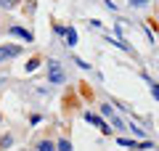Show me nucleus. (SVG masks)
Returning <instances> with one entry per match:
<instances>
[{
    "label": "nucleus",
    "mask_w": 159,
    "mask_h": 151,
    "mask_svg": "<svg viewBox=\"0 0 159 151\" xmlns=\"http://www.w3.org/2000/svg\"><path fill=\"white\" fill-rule=\"evenodd\" d=\"M19 53H21V45H0V61L16 58Z\"/></svg>",
    "instance_id": "20e7f679"
},
{
    "label": "nucleus",
    "mask_w": 159,
    "mask_h": 151,
    "mask_svg": "<svg viewBox=\"0 0 159 151\" xmlns=\"http://www.w3.org/2000/svg\"><path fill=\"white\" fill-rule=\"evenodd\" d=\"M29 122H32V125H40V122H43V117H40V114H32V117H29Z\"/></svg>",
    "instance_id": "dca6fc26"
},
{
    "label": "nucleus",
    "mask_w": 159,
    "mask_h": 151,
    "mask_svg": "<svg viewBox=\"0 0 159 151\" xmlns=\"http://www.w3.org/2000/svg\"><path fill=\"white\" fill-rule=\"evenodd\" d=\"M64 40H66L69 48H74V45H77V32H74V27H64Z\"/></svg>",
    "instance_id": "39448f33"
},
{
    "label": "nucleus",
    "mask_w": 159,
    "mask_h": 151,
    "mask_svg": "<svg viewBox=\"0 0 159 151\" xmlns=\"http://www.w3.org/2000/svg\"><path fill=\"white\" fill-rule=\"evenodd\" d=\"M37 66H40V58H29V61H27V66H24V69H27V72H34Z\"/></svg>",
    "instance_id": "ddd939ff"
},
{
    "label": "nucleus",
    "mask_w": 159,
    "mask_h": 151,
    "mask_svg": "<svg viewBox=\"0 0 159 151\" xmlns=\"http://www.w3.org/2000/svg\"><path fill=\"white\" fill-rule=\"evenodd\" d=\"M19 3H21V0H0V8H3V11H11V8H16Z\"/></svg>",
    "instance_id": "6e6552de"
},
{
    "label": "nucleus",
    "mask_w": 159,
    "mask_h": 151,
    "mask_svg": "<svg viewBox=\"0 0 159 151\" xmlns=\"http://www.w3.org/2000/svg\"><path fill=\"white\" fill-rule=\"evenodd\" d=\"M141 77H143V80H146V82H148V90H151V95H154V101H157V103H159V82H154V80L148 77L146 72H143Z\"/></svg>",
    "instance_id": "423d86ee"
},
{
    "label": "nucleus",
    "mask_w": 159,
    "mask_h": 151,
    "mask_svg": "<svg viewBox=\"0 0 159 151\" xmlns=\"http://www.w3.org/2000/svg\"><path fill=\"white\" fill-rule=\"evenodd\" d=\"M127 3H130V8H146L151 0H127Z\"/></svg>",
    "instance_id": "9b49d317"
},
{
    "label": "nucleus",
    "mask_w": 159,
    "mask_h": 151,
    "mask_svg": "<svg viewBox=\"0 0 159 151\" xmlns=\"http://www.w3.org/2000/svg\"><path fill=\"white\" fill-rule=\"evenodd\" d=\"M37 151H56V143L53 140H48V138H43V140H37V146H34Z\"/></svg>",
    "instance_id": "0eeeda50"
},
{
    "label": "nucleus",
    "mask_w": 159,
    "mask_h": 151,
    "mask_svg": "<svg viewBox=\"0 0 159 151\" xmlns=\"http://www.w3.org/2000/svg\"><path fill=\"white\" fill-rule=\"evenodd\" d=\"M64 80H66V74H64L61 64H58L56 58H48V82L51 85H61Z\"/></svg>",
    "instance_id": "f257e3e1"
},
{
    "label": "nucleus",
    "mask_w": 159,
    "mask_h": 151,
    "mask_svg": "<svg viewBox=\"0 0 159 151\" xmlns=\"http://www.w3.org/2000/svg\"><path fill=\"white\" fill-rule=\"evenodd\" d=\"M109 119H111V125H114V127H117V130H125V122H122V119H119L117 114H111V117H109Z\"/></svg>",
    "instance_id": "f8f14e48"
},
{
    "label": "nucleus",
    "mask_w": 159,
    "mask_h": 151,
    "mask_svg": "<svg viewBox=\"0 0 159 151\" xmlns=\"http://www.w3.org/2000/svg\"><path fill=\"white\" fill-rule=\"evenodd\" d=\"M85 122H90V125H96V127L101 130L103 135H111V130H109V125L103 122V119L98 117V114H93V112H85Z\"/></svg>",
    "instance_id": "7ed1b4c3"
},
{
    "label": "nucleus",
    "mask_w": 159,
    "mask_h": 151,
    "mask_svg": "<svg viewBox=\"0 0 159 151\" xmlns=\"http://www.w3.org/2000/svg\"><path fill=\"white\" fill-rule=\"evenodd\" d=\"M114 114V106L111 103H101V117H111Z\"/></svg>",
    "instance_id": "9d476101"
},
{
    "label": "nucleus",
    "mask_w": 159,
    "mask_h": 151,
    "mask_svg": "<svg viewBox=\"0 0 159 151\" xmlns=\"http://www.w3.org/2000/svg\"><path fill=\"white\" fill-rule=\"evenodd\" d=\"M56 151H74V149H72V143H69L66 138H61V140L56 143Z\"/></svg>",
    "instance_id": "1a4fd4ad"
},
{
    "label": "nucleus",
    "mask_w": 159,
    "mask_h": 151,
    "mask_svg": "<svg viewBox=\"0 0 159 151\" xmlns=\"http://www.w3.org/2000/svg\"><path fill=\"white\" fill-rule=\"evenodd\" d=\"M74 64H77L80 69H90V64H88V61H82V58H74Z\"/></svg>",
    "instance_id": "2eb2a0df"
},
{
    "label": "nucleus",
    "mask_w": 159,
    "mask_h": 151,
    "mask_svg": "<svg viewBox=\"0 0 159 151\" xmlns=\"http://www.w3.org/2000/svg\"><path fill=\"white\" fill-rule=\"evenodd\" d=\"M130 130H133V133H135V135H138V138H143V130H141V127H138V125H130Z\"/></svg>",
    "instance_id": "f3484780"
},
{
    "label": "nucleus",
    "mask_w": 159,
    "mask_h": 151,
    "mask_svg": "<svg viewBox=\"0 0 159 151\" xmlns=\"http://www.w3.org/2000/svg\"><path fill=\"white\" fill-rule=\"evenodd\" d=\"M11 143H13V138H11V135H3V138H0V149H8Z\"/></svg>",
    "instance_id": "4468645a"
},
{
    "label": "nucleus",
    "mask_w": 159,
    "mask_h": 151,
    "mask_svg": "<svg viewBox=\"0 0 159 151\" xmlns=\"http://www.w3.org/2000/svg\"><path fill=\"white\" fill-rule=\"evenodd\" d=\"M8 34H13V37H19V40H24V43H34V34L29 32V29H24V27H19V24H13V27H8Z\"/></svg>",
    "instance_id": "f03ea898"
}]
</instances>
